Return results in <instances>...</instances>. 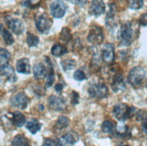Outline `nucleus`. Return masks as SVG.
Instances as JSON below:
<instances>
[{"label": "nucleus", "instance_id": "1", "mask_svg": "<svg viewBox=\"0 0 147 146\" xmlns=\"http://www.w3.org/2000/svg\"><path fill=\"white\" fill-rule=\"evenodd\" d=\"M135 26L131 22H127L121 26L118 31L117 38L121 46H129L135 39Z\"/></svg>", "mask_w": 147, "mask_h": 146}, {"label": "nucleus", "instance_id": "2", "mask_svg": "<svg viewBox=\"0 0 147 146\" xmlns=\"http://www.w3.org/2000/svg\"><path fill=\"white\" fill-rule=\"evenodd\" d=\"M53 69V63L51 61L49 57H45L44 58L43 62H39L36 63L34 66V77L37 80H42L44 78L47 77V74L50 71V69Z\"/></svg>", "mask_w": 147, "mask_h": 146}, {"label": "nucleus", "instance_id": "3", "mask_svg": "<svg viewBox=\"0 0 147 146\" xmlns=\"http://www.w3.org/2000/svg\"><path fill=\"white\" fill-rule=\"evenodd\" d=\"M136 112V108H132L126 104L118 103L113 107V115L119 121H125L129 117L133 116V114Z\"/></svg>", "mask_w": 147, "mask_h": 146}, {"label": "nucleus", "instance_id": "4", "mask_svg": "<svg viewBox=\"0 0 147 146\" xmlns=\"http://www.w3.org/2000/svg\"><path fill=\"white\" fill-rule=\"evenodd\" d=\"M34 23L37 30L42 34H47L52 27L53 21L45 13H38L34 15Z\"/></svg>", "mask_w": 147, "mask_h": 146}, {"label": "nucleus", "instance_id": "5", "mask_svg": "<svg viewBox=\"0 0 147 146\" xmlns=\"http://www.w3.org/2000/svg\"><path fill=\"white\" fill-rule=\"evenodd\" d=\"M146 71L145 69L140 66H136L133 68L129 71L128 74V82L134 87H138L142 85L143 81L145 78Z\"/></svg>", "mask_w": 147, "mask_h": 146}, {"label": "nucleus", "instance_id": "6", "mask_svg": "<svg viewBox=\"0 0 147 146\" xmlns=\"http://www.w3.org/2000/svg\"><path fill=\"white\" fill-rule=\"evenodd\" d=\"M89 96L96 99H101L108 95V88L104 83H94L88 87Z\"/></svg>", "mask_w": 147, "mask_h": 146}, {"label": "nucleus", "instance_id": "7", "mask_svg": "<svg viewBox=\"0 0 147 146\" xmlns=\"http://www.w3.org/2000/svg\"><path fill=\"white\" fill-rule=\"evenodd\" d=\"M50 11L54 18H61L66 14L67 5L62 0H54L50 5Z\"/></svg>", "mask_w": 147, "mask_h": 146}, {"label": "nucleus", "instance_id": "8", "mask_svg": "<svg viewBox=\"0 0 147 146\" xmlns=\"http://www.w3.org/2000/svg\"><path fill=\"white\" fill-rule=\"evenodd\" d=\"M10 103L18 109H24L29 104V98L24 92H19L10 98Z\"/></svg>", "mask_w": 147, "mask_h": 146}, {"label": "nucleus", "instance_id": "9", "mask_svg": "<svg viewBox=\"0 0 147 146\" xmlns=\"http://www.w3.org/2000/svg\"><path fill=\"white\" fill-rule=\"evenodd\" d=\"M103 32H102L101 28L98 26H92L89 30V33L88 35V41L95 45L100 44L103 42Z\"/></svg>", "mask_w": 147, "mask_h": 146}, {"label": "nucleus", "instance_id": "10", "mask_svg": "<svg viewBox=\"0 0 147 146\" xmlns=\"http://www.w3.org/2000/svg\"><path fill=\"white\" fill-rule=\"evenodd\" d=\"M6 24H7L8 28L16 35L22 34L25 30L24 24L22 20L18 18H10L9 20H7Z\"/></svg>", "mask_w": 147, "mask_h": 146}, {"label": "nucleus", "instance_id": "11", "mask_svg": "<svg viewBox=\"0 0 147 146\" xmlns=\"http://www.w3.org/2000/svg\"><path fill=\"white\" fill-rule=\"evenodd\" d=\"M102 59L106 63L110 64L115 59V48L112 43H106L101 49Z\"/></svg>", "mask_w": 147, "mask_h": 146}, {"label": "nucleus", "instance_id": "12", "mask_svg": "<svg viewBox=\"0 0 147 146\" xmlns=\"http://www.w3.org/2000/svg\"><path fill=\"white\" fill-rule=\"evenodd\" d=\"M106 11V5L102 0H93L89 5L88 13L94 16H99L103 15Z\"/></svg>", "mask_w": 147, "mask_h": 146}, {"label": "nucleus", "instance_id": "13", "mask_svg": "<svg viewBox=\"0 0 147 146\" xmlns=\"http://www.w3.org/2000/svg\"><path fill=\"white\" fill-rule=\"evenodd\" d=\"M48 104L50 108L55 111H63L66 108V103L65 100L62 98L57 97V96H51L48 98Z\"/></svg>", "mask_w": 147, "mask_h": 146}, {"label": "nucleus", "instance_id": "14", "mask_svg": "<svg viewBox=\"0 0 147 146\" xmlns=\"http://www.w3.org/2000/svg\"><path fill=\"white\" fill-rule=\"evenodd\" d=\"M0 77L5 78L9 81H16V79L14 69L9 64H2L0 66Z\"/></svg>", "mask_w": 147, "mask_h": 146}, {"label": "nucleus", "instance_id": "15", "mask_svg": "<svg viewBox=\"0 0 147 146\" xmlns=\"http://www.w3.org/2000/svg\"><path fill=\"white\" fill-rule=\"evenodd\" d=\"M112 89L114 92H122L125 90V83L124 81V78L123 76L120 73L115 75V77L113 79V82H112Z\"/></svg>", "mask_w": 147, "mask_h": 146}, {"label": "nucleus", "instance_id": "16", "mask_svg": "<svg viewBox=\"0 0 147 146\" xmlns=\"http://www.w3.org/2000/svg\"><path fill=\"white\" fill-rule=\"evenodd\" d=\"M16 71L21 74L31 73V65L27 58H22L16 61Z\"/></svg>", "mask_w": 147, "mask_h": 146}, {"label": "nucleus", "instance_id": "17", "mask_svg": "<svg viewBox=\"0 0 147 146\" xmlns=\"http://www.w3.org/2000/svg\"><path fill=\"white\" fill-rule=\"evenodd\" d=\"M11 118L13 124L16 125V127H22V126L26 122V119L24 114H22L20 111H15L11 114Z\"/></svg>", "mask_w": 147, "mask_h": 146}, {"label": "nucleus", "instance_id": "18", "mask_svg": "<svg viewBox=\"0 0 147 146\" xmlns=\"http://www.w3.org/2000/svg\"><path fill=\"white\" fill-rule=\"evenodd\" d=\"M0 34H1L3 40L5 42L6 45H11V44L14 43L15 39H14V37H13L12 34L2 24H0Z\"/></svg>", "mask_w": 147, "mask_h": 146}, {"label": "nucleus", "instance_id": "19", "mask_svg": "<svg viewBox=\"0 0 147 146\" xmlns=\"http://www.w3.org/2000/svg\"><path fill=\"white\" fill-rule=\"evenodd\" d=\"M25 127H26V129L31 133V134L35 135L36 133L42 128V124L38 121L37 119L32 118L25 124Z\"/></svg>", "mask_w": 147, "mask_h": 146}, {"label": "nucleus", "instance_id": "20", "mask_svg": "<svg viewBox=\"0 0 147 146\" xmlns=\"http://www.w3.org/2000/svg\"><path fill=\"white\" fill-rule=\"evenodd\" d=\"M61 139L64 141L67 144L73 145V144H75L77 142L79 141L80 136L75 132H69V133H67V134H65L64 135H62Z\"/></svg>", "mask_w": 147, "mask_h": 146}, {"label": "nucleus", "instance_id": "21", "mask_svg": "<svg viewBox=\"0 0 147 146\" xmlns=\"http://www.w3.org/2000/svg\"><path fill=\"white\" fill-rule=\"evenodd\" d=\"M11 146H31L28 139L23 135H16L11 142Z\"/></svg>", "mask_w": 147, "mask_h": 146}, {"label": "nucleus", "instance_id": "22", "mask_svg": "<svg viewBox=\"0 0 147 146\" xmlns=\"http://www.w3.org/2000/svg\"><path fill=\"white\" fill-rule=\"evenodd\" d=\"M51 52H52V54L53 56L61 57V56L64 55V54H66L68 52V49L64 45H62V44L57 43V44H54V45L52 47Z\"/></svg>", "mask_w": 147, "mask_h": 146}, {"label": "nucleus", "instance_id": "23", "mask_svg": "<svg viewBox=\"0 0 147 146\" xmlns=\"http://www.w3.org/2000/svg\"><path fill=\"white\" fill-rule=\"evenodd\" d=\"M137 120L142 123V129L147 139V113L144 111H139L137 114Z\"/></svg>", "mask_w": 147, "mask_h": 146}, {"label": "nucleus", "instance_id": "24", "mask_svg": "<svg viewBox=\"0 0 147 146\" xmlns=\"http://www.w3.org/2000/svg\"><path fill=\"white\" fill-rule=\"evenodd\" d=\"M116 132H117V135L118 137H126L127 135H128V132H129L128 126L125 125L123 123H120L117 125Z\"/></svg>", "mask_w": 147, "mask_h": 146}, {"label": "nucleus", "instance_id": "25", "mask_svg": "<svg viewBox=\"0 0 147 146\" xmlns=\"http://www.w3.org/2000/svg\"><path fill=\"white\" fill-rule=\"evenodd\" d=\"M101 129L105 133V134L111 135L115 131V125L111 121H109V120H106V121H104L103 124H102Z\"/></svg>", "mask_w": 147, "mask_h": 146}, {"label": "nucleus", "instance_id": "26", "mask_svg": "<svg viewBox=\"0 0 147 146\" xmlns=\"http://www.w3.org/2000/svg\"><path fill=\"white\" fill-rule=\"evenodd\" d=\"M69 118L64 116H61L58 119H57L55 126H56V128H58L59 130H61V129L66 128L69 125Z\"/></svg>", "mask_w": 147, "mask_h": 146}, {"label": "nucleus", "instance_id": "27", "mask_svg": "<svg viewBox=\"0 0 147 146\" xmlns=\"http://www.w3.org/2000/svg\"><path fill=\"white\" fill-rule=\"evenodd\" d=\"M26 42L29 47H35L39 44L40 39H39V37L33 34H28L27 38H26Z\"/></svg>", "mask_w": 147, "mask_h": 146}, {"label": "nucleus", "instance_id": "28", "mask_svg": "<svg viewBox=\"0 0 147 146\" xmlns=\"http://www.w3.org/2000/svg\"><path fill=\"white\" fill-rule=\"evenodd\" d=\"M11 58V54L6 49L0 48V63L1 64H6Z\"/></svg>", "mask_w": 147, "mask_h": 146}, {"label": "nucleus", "instance_id": "29", "mask_svg": "<svg viewBox=\"0 0 147 146\" xmlns=\"http://www.w3.org/2000/svg\"><path fill=\"white\" fill-rule=\"evenodd\" d=\"M71 39V34L69 30L66 27L62 28L61 32L60 33V40L61 42H69Z\"/></svg>", "mask_w": 147, "mask_h": 146}, {"label": "nucleus", "instance_id": "30", "mask_svg": "<svg viewBox=\"0 0 147 146\" xmlns=\"http://www.w3.org/2000/svg\"><path fill=\"white\" fill-rule=\"evenodd\" d=\"M54 80H55V76H54V71L53 69H50V71L47 74V77H46V82H45V87L49 88L51 87L53 83H54Z\"/></svg>", "mask_w": 147, "mask_h": 146}, {"label": "nucleus", "instance_id": "31", "mask_svg": "<svg viewBox=\"0 0 147 146\" xmlns=\"http://www.w3.org/2000/svg\"><path fill=\"white\" fill-rule=\"evenodd\" d=\"M75 64H76L75 61H73L71 59H68V60H65V61H61V67H62V69H64L65 71L72 69L75 67Z\"/></svg>", "mask_w": 147, "mask_h": 146}, {"label": "nucleus", "instance_id": "32", "mask_svg": "<svg viewBox=\"0 0 147 146\" xmlns=\"http://www.w3.org/2000/svg\"><path fill=\"white\" fill-rule=\"evenodd\" d=\"M143 5H144L143 0H128V6L131 9L138 10L140 8H142Z\"/></svg>", "mask_w": 147, "mask_h": 146}, {"label": "nucleus", "instance_id": "33", "mask_svg": "<svg viewBox=\"0 0 147 146\" xmlns=\"http://www.w3.org/2000/svg\"><path fill=\"white\" fill-rule=\"evenodd\" d=\"M42 0H23V5L28 8H35L39 6Z\"/></svg>", "mask_w": 147, "mask_h": 146}, {"label": "nucleus", "instance_id": "34", "mask_svg": "<svg viewBox=\"0 0 147 146\" xmlns=\"http://www.w3.org/2000/svg\"><path fill=\"white\" fill-rule=\"evenodd\" d=\"M73 78L77 81H82L87 79V76H86V73L83 71L82 69H77L73 74Z\"/></svg>", "mask_w": 147, "mask_h": 146}, {"label": "nucleus", "instance_id": "35", "mask_svg": "<svg viewBox=\"0 0 147 146\" xmlns=\"http://www.w3.org/2000/svg\"><path fill=\"white\" fill-rule=\"evenodd\" d=\"M42 146H58V140H53L51 138H45Z\"/></svg>", "mask_w": 147, "mask_h": 146}, {"label": "nucleus", "instance_id": "36", "mask_svg": "<svg viewBox=\"0 0 147 146\" xmlns=\"http://www.w3.org/2000/svg\"><path fill=\"white\" fill-rule=\"evenodd\" d=\"M79 100H80V96L79 94L77 93L76 91H72L71 95V102L72 105H77L79 103Z\"/></svg>", "mask_w": 147, "mask_h": 146}, {"label": "nucleus", "instance_id": "37", "mask_svg": "<svg viewBox=\"0 0 147 146\" xmlns=\"http://www.w3.org/2000/svg\"><path fill=\"white\" fill-rule=\"evenodd\" d=\"M139 23L140 24L144 25V26H147V14H143L139 18Z\"/></svg>", "mask_w": 147, "mask_h": 146}, {"label": "nucleus", "instance_id": "38", "mask_svg": "<svg viewBox=\"0 0 147 146\" xmlns=\"http://www.w3.org/2000/svg\"><path fill=\"white\" fill-rule=\"evenodd\" d=\"M68 1L71 2L72 4H75V5H83L87 3L88 0H68Z\"/></svg>", "mask_w": 147, "mask_h": 146}, {"label": "nucleus", "instance_id": "39", "mask_svg": "<svg viewBox=\"0 0 147 146\" xmlns=\"http://www.w3.org/2000/svg\"><path fill=\"white\" fill-rule=\"evenodd\" d=\"M62 89H63V84L62 83H58V84L55 85V90L57 92L60 93V92L62 91Z\"/></svg>", "mask_w": 147, "mask_h": 146}, {"label": "nucleus", "instance_id": "40", "mask_svg": "<svg viewBox=\"0 0 147 146\" xmlns=\"http://www.w3.org/2000/svg\"><path fill=\"white\" fill-rule=\"evenodd\" d=\"M117 146H130V145H127V144H118Z\"/></svg>", "mask_w": 147, "mask_h": 146}, {"label": "nucleus", "instance_id": "41", "mask_svg": "<svg viewBox=\"0 0 147 146\" xmlns=\"http://www.w3.org/2000/svg\"><path fill=\"white\" fill-rule=\"evenodd\" d=\"M145 85H146V87H147V80H146V83H145Z\"/></svg>", "mask_w": 147, "mask_h": 146}]
</instances>
